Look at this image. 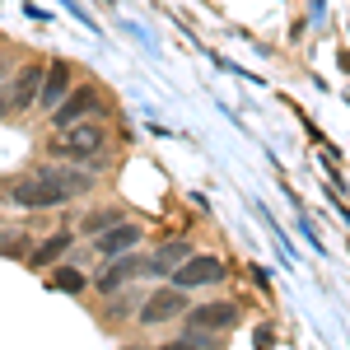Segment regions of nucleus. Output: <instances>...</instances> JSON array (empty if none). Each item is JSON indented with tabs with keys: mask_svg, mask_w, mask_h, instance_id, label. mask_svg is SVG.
Wrapping results in <instances>:
<instances>
[{
	"mask_svg": "<svg viewBox=\"0 0 350 350\" xmlns=\"http://www.w3.org/2000/svg\"><path fill=\"white\" fill-rule=\"evenodd\" d=\"M94 187V178L89 173H70V168H38L28 183L10 191V201L14 206H24V211H47V206H61V201H70V196H80V191Z\"/></svg>",
	"mask_w": 350,
	"mask_h": 350,
	"instance_id": "obj_1",
	"label": "nucleus"
},
{
	"mask_svg": "<svg viewBox=\"0 0 350 350\" xmlns=\"http://www.w3.org/2000/svg\"><path fill=\"white\" fill-rule=\"evenodd\" d=\"M108 145V131L94 126V122H75V126H61V135H52V159H66V163H80V159H98Z\"/></svg>",
	"mask_w": 350,
	"mask_h": 350,
	"instance_id": "obj_2",
	"label": "nucleus"
},
{
	"mask_svg": "<svg viewBox=\"0 0 350 350\" xmlns=\"http://www.w3.org/2000/svg\"><path fill=\"white\" fill-rule=\"evenodd\" d=\"M219 275H224L219 257H196L191 252L183 267H173V290H201V285H215Z\"/></svg>",
	"mask_w": 350,
	"mask_h": 350,
	"instance_id": "obj_3",
	"label": "nucleus"
},
{
	"mask_svg": "<svg viewBox=\"0 0 350 350\" xmlns=\"http://www.w3.org/2000/svg\"><path fill=\"white\" fill-rule=\"evenodd\" d=\"M94 112H103V94L84 84V89H75V94L66 98V103H56V108H52V122H56V131H61V126H75V122L94 117Z\"/></svg>",
	"mask_w": 350,
	"mask_h": 350,
	"instance_id": "obj_4",
	"label": "nucleus"
},
{
	"mask_svg": "<svg viewBox=\"0 0 350 350\" xmlns=\"http://www.w3.org/2000/svg\"><path fill=\"white\" fill-rule=\"evenodd\" d=\"M178 313H187V299H183V290H154V295L140 304V323L145 327H159V323H173Z\"/></svg>",
	"mask_w": 350,
	"mask_h": 350,
	"instance_id": "obj_5",
	"label": "nucleus"
},
{
	"mask_svg": "<svg viewBox=\"0 0 350 350\" xmlns=\"http://www.w3.org/2000/svg\"><path fill=\"white\" fill-rule=\"evenodd\" d=\"M38 89H42V66L28 61L24 70L14 75V84L5 89V98H10V108H14V112H28V108H38Z\"/></svg>",
	"mask_w": 350,
	"mask_h": 350,
	"instance_id": "obj_6",
	"label": "nucleus"
},
{
	"mask_svg": "<svg viewBox=\"0 0 350 350\" xmlns=\"http://www.w3.org/2000/svg\"><path fill=\"white\" fill-rule=\"evenodd\" d=\"M66 89H70V61H52L47 70H42V89H38V108L52 112L61 98H66Z\"/></svg>",
	"mask_w": 350,
	"mask_h": 350,
	"instance_id": "obj_7",
	"label": "nucleus"
},
{
	"mask_svg": "<svg viewBox=\"0 0 350 350\" xmlns=\"http://www.w3.org/2000/svg\"><path fill=\"white\" fill-rule=\"evenodd\" d=\"M135 243H140V229L117 219L112 229H103V234H98V252H103V257H122L126 247H135Z\"/></svg>",
	"mask_w": 350,
	"mask_h": 350,
	"instance_id": "obj_8",
	"label": "nucleus"
},
{
	"mask_svg": "<svg viewBox=\"0 0 350 350\" xmlns=\"http://www.w3.org/2000/svg\"><path fill=\"white\" fill-rule=\"evenodd\" d=\"M191 323L215 327V332H229V327L239 323V308H234V304H201V308L191 313Z\"/></svg>",
	"mask_w": 350,
	"mask_h": 350,
	"instance_id": "obj_9",
	"label": "nucleus"
},
{
	"mask_svg": "<svg viewBox=\"0 0 350 350\" xmlns=\"http://www.w3.org/2000/svg\"><path fill=\"white\" fill-rule=\"evenodd\" d=\"M70 247V234H52V239L42 243V247H33V267H52L56 257Z\"/></svg>",
	"mask_w": 350,
	"mask_h": 350,
	"instance_id": "obj_10",
	"label": "nucleus"
},
{
	"mask_svg": "<svg viewBox=\"0 0 350 350\" xmlns=\"http://www.w3.org/2000/svg\"><path fill=\"white\" fill-rule=\"evenodd\" d=\"M135 271H140V262H135V257H126V262H117V267H112L108 275H98V290H103V295H112V290H117L122 280H131Z\"/></svg>",
	"mask_w": 350,
	"mask_h": 350,
	"instance_id": "obj_11",
	"label": "nucleus"
},
{
	"mask_svg": "<svg viewBox=\"0 0 350 350\" xmlns=\"http://www.w3.org/2000/svg\"><path fill=\"white\" fill-rule=\"evenodd\" d=\"M191 257V243H168L159 257H154V271H173V267H183Z\"/></svg>",
	"mask_w": 350,
	"mask_h": 350,
	"instance_id": "obj_12",
	"label": "nucleus"
},
{
	"mask_svg": "<svg viewBox=\"0 0 350 350\" xmlns=\"http://www.w3.org/2000/svg\"><path fill=\"white\" fill-rule=\"evenodd\" d=\"M28 247H33V239H28V234H19V229L0 234V257H24Z\"/></svg>",
	"mask_w": 350,
	"mask_h": 350,
	"instance_id": "obj_13",
	"label": "nucleus"
},
{
	"mask_svg": "<svg viewBox=\"0 0 350 350\" xmlns=\"http://www.w3.org/2000/svg\"><path fill=\"white\" fill-rule=\"evenodd\" d=\"M52 285L61 290V295H80V290H84V275L66 267V271H56V275H52Z\"/></svg>",
	"mask_w": 350,
	"mask_h": 350,
	"instance_id": "obj_14",
	"label": "nucleus"
},
{
	"mask_svg": "<svg viewBox=\"0 0 350 350\" xmlns=\"http://www.w3.org/2000/svg\"><path fill=\"white\" fill-rule=\"evenodd\" d=\"M117 211H94V215L84 219V234H103V229H112V224H117Z\"/></svg>",
	"mask_w": 350,
	"mask_h": 350,
	"instance_id": "obj_15",
	"label": "nucleus"
},
{
	"mask_svg": "<svg viewBox=\"0 0 350 350\" xmlns=\"http://www.w3.org/2000/svg\"><path fill=\"white\" fill-rule=\"evenodd\" d=\"M163 350H201V346H191V341H168Z\"/></svg>",
	"mask_w": 350,
	"mask_h": 350,
	"instance_id": "obj_16",
	"label": "nucleus"
}]
</instances>
